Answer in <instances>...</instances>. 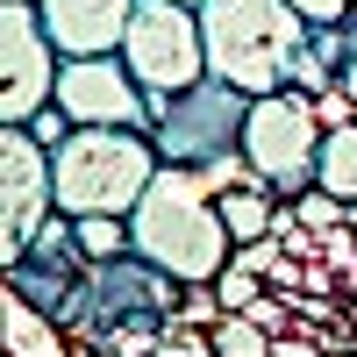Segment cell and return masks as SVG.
Here are the masks:
<instances>
[{"label": "cell", "instance_id": "1", "mask_svg": "<svg viewBox=\"0 0 357 357\" xmlns=\"http://www.w3.org/2000/svg\"><path fill=\"white\" fill-rule=\"evenodd\" d=\"M129 243H136V257H151L158 272L186 279V286H215L236 257V236L222 229V207L200 193V178L186 165H165L151 178V193L129 215Z\"/></svg>", "mask_w": 357, "mask_h": 357}, {"label": "cell", "instance_id": "2", "mask_svg": "<svg viewBox=\"0 0 357 357\" xmlns=\"http://www.w3.org/2000/svg\"><path fill=\"white\" fill-rule=\"evenodd\" d=\"M200 36H207V72L257 100V93H279L286 86V65L314 36V22L293 0H207Z\"/></svg>", "mask_w": 357, "mask_h": 357}, {"label": "cell", "instance_id": "3", "mask_svg": "<svg viewBox=\"0 0 357 357\" xmlns=\"http://www.w3.org/2000/svg\"><path fill=\"white\" fill-rule=\"evenodd\" d=\"M50 172H57V207L79 222V215H136L165 158L151 129H72L50 151Z\"/></svg>", "mask_w": 357, "mask_h": 357}, {"label": "cell", "instance_id": "4", "mask_svg": "<svg viewBox=\"0 0 357 357\" xmlns=\"http://www.w3.org/2000/svg\"><path fill=\"white\" fill-rule=\"evenodd\" d=\"M243 122H250V93H236L229 79L207 72L200 86H186V93H165L151 100V143L165 165H186L200 172L207 158L222 151H243Z\"/></svg>", "mask_w": 357, "mask_h": 357}, {"label": "cell", "instance_id": "5", "mask_svg": "<svg viewBox=\"0 0 357 357\" xmlns=\"http://www.w3.org/2000/svg\"><path fill=\"white\" fill-rule=\"evenodd\" d=\"M321 129L314 122V100L279 86V93H257L250 100V122H243V158L264 172V186L279 200H301L314 186V158H321Z\"/></svg>", "mask_w": 357, "mask_h": 357}, {"label": "cell", "instance_id": "6", "mask_svg": "<svg viewBox=\"0 0 357 357\" xmlns=\"http://www.w3.org/2000/svg\"><path fill=\"white\" fill-rule=\"evenodd\" d=\"M122 57L136 86L151 100L186 93L207 79V36H200V8H178V0H136V22L122 36Z\"/></svg>", "mask_w": 357, "mask_h": 357}, {"label": "cell", "instance_id": "7", "mask_svg": "<svg viewBox=\"0 0 357 357\" xmlns=\"http://www.w3.org/2000/svg\"><path fill=\"white\" fill-rule=\"evenodd\" d=\"M0 50H8V86H0V122H29L57 100L65 50L50 43L36 0H0Z\"/></svg>", "mask_w": 357, "mask_h": 357}, {"label": "cell", "instance_id": "8", "mask_svg": "<svg viewBox=\"0 0 357 357\" xmlns=\"http://www.w3.org/2000/svg\"><path fill=\"white\" fill-rule=\"evenodd\" d=\"M57 215V172H50V151L29 129L8 122L0 136V257H22L36 243V229Z\"/></svg>", "mask_w": 357, "mask_h": 357}, {"label": "cell", "instance_id": "9", "mask_svg": "<svg viewBox=\"0 0 357 357\" xmlns=\"http://www.w3.org/2000/svg\"><path fill=\"white\" fill-rule=\"evenodd\" d=\"M57 107L79 129H151V93L136 86L129 57H65Z\"/></svg>", "mask_w": 357, "mask_h": 357}, {"label": "cell", "instance_id": "10", "mask_svg": "<svg viewBox=\"0 0 357 357\" xmlns=\"http://www.w3.org/2000/svg\"><path fill=\"white\" fill-rule=\"evenodd\" d=\"M36 15L65 57H122L136 0H36Z\"/></svg>", "mask_w": 357, "mask_h": 357}, {"label": "cell", "instance_id": "11", "mask_svg": "<svg viewBox=\"0 0 357 357\" xmlns=\"http://www.w3.org/2000/svg\"><path fill=\"white\" fill-rule=\"evenodd\" d=\"M215 207H222V229L236 236V250H243V243H264V236H272V222H279V193L264 186V178H257V186L222 193Z\"/></svg>", "mask_w": 357, "mask_h": 357}, {"label": "cell", "instance_id": "12", "mask_svg": "<svg viewBox=\"0 0 357 357\" xmlns=\"http://www.w3.org/2000/svg\"><path fill=\"white\" fill-rule=\"evenodd\" d=\"M314 186H329L336 200H357V122L321 136V158H314Z\"/></svg>", "mask_w": 357, "mask_h": 357}, {"label": "cell", "instance_id": "13", "mask_svg": "<svg viewBox=\"0 0 357 357\" xmlns=\"http://www.w3.org/2000/svg\"><path fill=\"white\" fill-rule=\"evenodd\" d=\"M79 243H86L93 264L129 257V250H136V243H129V215H79Z\"/></svg>", "mask_w": 357, "mask_h": 357}, {"label": "cell", "instance_id": "14", "mask_svg": "<svg viewBox=\"0 0 357 357\" xmlns=\"http://www.w3.org/2000/svg\"><path fill=\"white\" fill-rule=\"evenodd\" d=\"M272 329H257L250 314H222L215 321V357H272Z\"/></svg>", "mask_w": 357, "mask_h": 357}, {"label": "cell", "instance_id": "15", "mask_svg": "<svg viewBox=\"0 0 357 357\" xmlns=\"http://www.w3.org/2000/svg\"><path fill=\"white\" fill-rule=\"evenodd\" d=\"M193 178H200V193H207V200H222V193H236V186H257L264 172H257L243 151H222V158H207Z\"/></svg>", "mask_w": 357, "mask_h": 357}, {"label": "cell", "instance_id": "16", "mask_svg": "<svg viewBox=\"0 0 357 357\" xmlns=\"http://www.w3.org/2000/svg\"><path fill=\"white\" fill-rule=\"evenodd\" d=\"M215 293H222V307H229V314H243V307L257 301V293H264V279L250 272V264H236V257H229V272L215 279Z\"/></svg>", "mask_w": 357, "mask_h": 357}, {"label": "cell", "instance_id": "17", "mask_svg": "<svg viewBox=\"0 0 357 357\" xmlns=\"http://www.w3.org/2000/svg\"><path fill=\"white\" fill-rule=\"evenodd\" d=\"M15 129H29V136H36V143H43V151H57V143H65V136H72L79 122H72V114H65V107H57V100H50L43 114H29V122H15Z\"/></svg>", "mask_w": 357, "mask_h": 357}, {"label": "cell", "instance_id": "18", "mask_svg": "<svg viewBox=\"0 0 357 357\" xmlns=\"http://www.w3.org/2000/svg\"><path fill=\"white\" fill-rule=\"evenodd\" d=\"M178 314H186V321H200V329H215L229 307H222V293H215V286H186V307H178Z\"/></svg>", "mask_w": 357, "mask_h": 357}, {"label": "cell", "instance_id": "19", "mask_svg": "<svg viewBox=\"0 0 357 357\" xmlns=\"http://www.w3.org/2000/svg\"><path fill=\"white\" fill-rule=\"evenodd\" d=\"M314 122H321V129H343V122H357V100L343 93V86H329V93H314Z\"/></svg>", "mask_w": 357, "mask_h": 357}, {"label": "cell", "instance_id": "20", "mask_svg": "<svg viewBox=\"0 0 357 357\" xmlns=\"http://www.w3.org/2000/svg\"><path fill=\"white\" fill-rule=\"evenodd\" d=\"M243 314L257 321V329H272V336H286V301H264V293H257V301H250Z\"/></svg>", "mask_w": 357, "mask_h": 357}, {"label": "cell", "instance_id": "21", "mask_svg": "<svg viewBox=\"0 0 357 357\" xmlns=\"http://www.w3.org/2000/svg\"><path fill=\"white\" fill-rule=\"evenodd\" d=\"M293 8H301V15L321 29V22H343V15H350V0H293Z\"/></svg>", "mask_w": 357, "mask_h": 357}, {"label": "cell", "instance_id": "22", "mask_svg": "<svg viewBox=\"0 0 357 357\" xmlns=\"http://www.w3.org/2000/svg\"><path fill=\"white\" fill-rule=\"evenodd\" d=\"M343 93L357 100V57H350V65H343Z\"/></svg>", "mask_w": 357, "mask_h": 357}, {"label": "cell", "instance_id": "23", "mask_svg": "<svg viewBox=\"0 0 357 357\" xmlns=\"http://www.w3.org/2000/svg\"><path fill=\"white\" fill-rule=\"evenodd\" d=\"M178 8H207V0H178Z\"/></svg>", "mask_w": 357, "mask_h": 357}, {"label": "cell", "instance_id": "24", "mask_svg": "<svg viewBox=\"0 0 357 357\" xmlns=\"http://www.w3.org/2000/svg\"><path fill=\"white\" fill-rule=\"evenodd\" d=\"M350 229H357V200H350Z\"/></svg>", "mask_w": 357, "mask_h": 357}]
</instances>
